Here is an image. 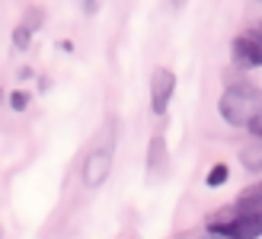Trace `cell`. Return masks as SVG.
Returning <instances> with one entry per match:
<instances>
[{
	"instance_id": "cell-8",
	"label": "cell",
	"mask_w": 262,
	"mask_h": 239,
	"mask_svg": "<svg viewBox=\"0 0 262 239\" xmlns=\"http://www.w3.org/2000/svg\"><path fill=\"white\" fill-rule=\"evenodd\" d=\"M233 204H240V207H262V179L256 185H250V188H243Z\"/></svg>"
},
{
	"instance_id": "cell-11",
	"label": "cell",
	"mask_w": 262,
	"mask_h": 239,
	"mask_svg": "<svg viewBox=\"0 0 262 239\" xmlns=\"http://www.w3.org/2000/svg\"><path fill=\"white\" fill-rule=\"evenodd\" d=\"M26 105H29V92H26V89H13L10 92V109L13 112H23Z\"/></svg>"
},
{
	"instance_id": "cell-12",
	"label": "cell",
	"mask_w": 262,
	"mask_h": 239,
	"mask_svg": "<svg viewBox=\"0 0 262 239\" xmlns=\"http://www.w3.org/2000/svg\"><path fill=\"white\" fill-rule=\"evenodd\" d=\"M23 26H26V29H29V32L35 35V29H38V26H42V10H32V13H26Z\"/></svg>"
},
{
	"instance_id": "cell-7",
	"label": "cell",
	"mask_w": 262,
	"mask_h": 239,
	"mask_svg": "<svg viewBox=\"0 0 262 239\" xmlns=\"http://www.w3.org/2000/svg\"><path fill=\"white\" fill-rule=\"evenodd\" d=\"M166 166V137L163 134H154L150 144H147V172H160Z\"/></svg>"
},
{
	"instance_id": "cell-5",
	"label": "cell",
	"mask_w": 262,
	"mask_h": 239,
	"mask_svg": "<svg viewBox=\"0 0 262 239\" xmlns=\"http://www.w3.org/2000/svg\"><path fill=\"white\" fill-rule=\"evenodd\" d=\"M173 92H176V74L169 67H157L150 74V112L154 115H166Z\"/></svg>"
},
{
	"instance_id": "cell-13",
	"label": "cell",
	"mask_w": 262,
	"mask_h": 239,
	"mask_svg": "<svg viewBox=\"0 0 262 239\" xmlns=\"http://www.w3.org/2000/svg\"><path fill=\"white\" fill-rule=\"evenodd\" d=\"M246 131H250L253 137H262V109H259V115H256L253 122H250V128H246Z\"/></svg>"
},
{
	"instance_id": "cell-10",
	"label": "cell",
	"mask_w": 262,
	"mask_h": 239,
	"mask_svg": "<svg viewBox=\"0 0 262 239\" xmlns=\"http://www.w3.org/2000/svg\"><path fill=\"white\" fill-rule=\"evenodd\" d=\"M29 45H32V32H29V29H26V26L19 22L16 29H13V48H16V51H26Z\"/></svg>"
},
{
	"instance_id": "cell-15",
	"label": "cell",
	"mask_w": 262,
	"mask_h": 239,
	"mask_svg": "<svg viewBox=\"0 0 262 239\" xmlns=\"http://www.w3.org/2000/svg\"><path fill=\"white\" fill-rule=\"evenodd\" d=\"M93 4H96V0H86V7H93Z\"/></svg>"
},
{
	"instance_id": "cell-3",
	"label": "cell",
	"mask_w": 262,
	"mask_h": 239,
	"mask_svg": "<svg viewBox=\"0 0 262 239\" xmlns=\"http://www.w3.org/2000/svg\"><path fill=\"white\" fill-rule=\"evenodd\" d=\"M230 55H233V64L243 67V70L262 67V22L233 38V42H230Z\"/></svg>"
},
{
	"instance_id": "cell-1",
	"label": "cell",
	"mask_w": 262,
	"mask_h": 239,
	"mask_svg": "<svg viewBox=\"0 0 262 239\" xmlns=\"http://www.w3.org/2000/svg\"><path fill=\"white\" fill-rule=\"evenodd\" d=\"M262 109V89L250 80H237L230 83L217 99V112L230 128H250V122Z\"/></svg>"
},
{
	"instance_id": "cell-6",
	"label": "cell",
	"mask_w": 262,
	"mask_h": 239,
	"mask_svg": "<svg viewBox=\"0 0 262 239\" xmlns=\"http://www.w3.org/2000/svg\"><path fill=\"white\" fill-rule=\"evenodd\" d=\"M240 163L246 172H262V137H250L240 147Z\"/></svg>"
},
{
	"instance_id": "cell-9",
	"label": "cell",
	"mask_w": 262,
	"mask_h": 239,
	"mask_svg": "<svg viewBox=\"0 0 262 239\" xmlns=\"http://www.w3.org/2000/svg\"><path fill=\"white\" fill-rule=\"evenodd\" d=\"M227 179H230V166L227 163H214L211 169H208V176H205V185L208 188H221Z\"/></svg>"
},
{
	"instance_id": "cell-14",
	"label": "cell",
	"mask_w": 262,
	"mask_h": 239,
	"mask_svg": "<svg viewBox=\"0 0 262 239\" xmlns=\"http://www.w3.org/2000/svg\"><path fill=\"white\" fill-rule=\"evenodd\" d=\"M182 239H224L221 233H211V230H205V233H192V236H182Z\"/></svg>"
},
{
	"instance_id": "cell-4",
	"label": "cell",
	"mask_w": 262,
	"mask_h": 239,
	"mask_svg": "<svg viewBox=\"0 0 262 239\" xmlns=\"http://www.w3.org/2000/svg\"><path fill=\"white\" fill-rule=\"evenodd\" d=\"M112 176V147H96L90 150L86 159L80 163V182L86 188H99Z\"/></svg>"
},
{
	"instance_id": "cell-2",
	"label": "cell",
	"mask_w": 262,
	"mask_h": 239,
	"mask_svg": "<svg viewBox=\"0 0 262 239\" xmlns=\"http://www.w3.org/2000/svg\"><path fill=\"white\" fill-rule=\"evenodd\" d=\"M205 230L221 233L224 239H259L262 236V207L224 204L208 217Z\"/></svg>"
}]
</instances>
